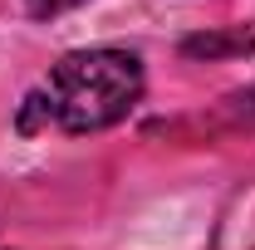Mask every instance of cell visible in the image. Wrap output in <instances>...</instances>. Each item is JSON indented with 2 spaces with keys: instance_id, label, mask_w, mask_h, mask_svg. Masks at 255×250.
<instances>
[{
  "instance_id": "1",
  "label": "cell",
  "mask_w": 255,
  "mask_h": 250,
  "mask_svg": "<svg viewBox=\"0 0 255 250\" xmlns=\"http://www.w3.org/2000/svg\"><path fill=\"white\" fill-rule=\"evenodd\" d=\"M39 94L64 132H98L128 118L142 98V64L128 49H79L54 64Z\"/></svg>"
},
{
  "instance_id": "4",
  "label": "cell",
  "mask_w": 255,
  "mask_h": 250,
  "mask_svg": "<svg viewBox=\"0 0 255 250\" xmlns=\"http://www.w3.org/2000/svg\"><path fill=\"white\" fill-rule=\"evenodd\" d=\"M25 5H30V15H39V20H49V15H64V10L84 5V0H25Z\"/></svg>"
},
{
  "instance_id": "2",
  "label": "cell",
  "mask_w": 255,
  "mask_h": 250,
  "mask_svg": "<svg viewBox=\"0 0 255 250\" xmlns=\"http://www.w3.org/2000/svg\"><path fill=\"white\" fill-rule=\"evenodd\" d=\"M255 49V30H216V34H191L182 54L191 59H221V54H246Z\"/></svg>"
},
{
  "instance_id": "3",
  "label": "cell",
  "mask_w": 255,
  "mask_h": 250,
  "mask_svg": "<svg viewBox=\"0 0 255 250\" xmlns=\"http://www.w3.org/2000/svg\"><path fill=\"white\" fill-rule=\"evenodd\" d=\"M54 123L49 118V103H44V94H30L25 98V108H20V132H34V127Z\"/></svg>"
}]
</instances>
